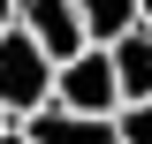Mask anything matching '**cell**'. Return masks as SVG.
I'll list each match as a JSON object with an SVG mask.
<instances>
[{
  "mask_svg": "<svg viewBox=\"0 0 152 144\" xmlns=\"http://www.w3.org/2000/svg\"><path fill=\"white\" fill-rule=\"evenodd\" d=\"M53 68H61V61L46 53L23 23L0 31V106H8V114H38V106H46V99H53Z\"/></svg>",
  "mask_w": 152,
  "mask_h": 144,
  "instance_id": "obj_1",
  "label": "cell"
},
{
  "mask_svg": "<svg viewBox=\"0 0 152 144\" xmlns=\"http://www.w3.org/2000/svg\"><path fill=\"white\" fill-rule=\"evenodd\" d=\"M53 99L61 106H84V114H114L122 106V68H114V46H76L69 61L53 68Z\"/></svg>",
  "mask_w": 152,
  "mask_h": 144,
  "instance_id": "obj_2",
  "label": "cell"
},
{
  "mask_svg": "<svg viewBox=\"0 0 152 144\" xmlns=\"http://www.w3.org/2000/svg\"><path fill=\"white\" fill-rule=\"evenodd\" d=\"M23 129H31V144H122L114 114H84V106H61V99L23 114Z\"/></svg>",
  "mask_w": 152,
  "mask_h": 144,
  "instance_id": "obj_3",
  "label": "cell"
},
{
  "mask_svg": "<svg viewBox=\"0 0 152 144\" xmlns=\"http://www.w3.org/2000/svg\"><path fill=\"white\" fill-rule=\"evenodd\" d=\"M15 23H23L53 61H69L76 46H91V31H84V15H76V0H15Z\"/></svg>",
  "mask_w": 152,
  "mask_h": 144,
  "instance_id": "obj_4",
  "label": "cell"
},
{
  "mask_svg": "<svg viewBox=\"0 0 152 144\" xmlns=\"http://www.w3.org/2000/svg\"><path fill=\"white\" fill-rule=\"evenodd\" d=\"M114 68H122V99H152V31L114 38Z\"/></svg>",
  "mask_w": 152,
  "mask_h": 144,
  "instance_id": "obj_5",
  "label": "cell"
},
{
  "mask_svg": "<svg viewBox=\"0 0 152 144\" xmlns=\"http://www.w3.org/2000/svg\"><path fill=\"white\" fill-rule=\"evenodd\" d=\"M76 15H84V31L99 46H114L122 31H137V0H76Z\"/></svg>",
  "mask_w": 152,
  "mask_h": 144,
  "instance_id": "obj_6",
  "label": "cell"
},
{
  "mask_svg": "<svg viewBox=\"0 0 152 144\" xmlns=\"http://www.w3.org/2000/svg\"><path fill=\"white\" fill-rule=\"evenodd\" d=\"M114 129H122V144H152V99H122Z\"/></svg>",
  "mask_w": 152,
  "mask_h": 144,
  "instance_id": "obj_7",
  "label": "cell"
},
{
  "mask_svg": "<svg viewBox=\"0 0 152 144\" xmlns=\"http://www.w3.org/2000/svg\"><path fill=\"white\" fill-rule=\"evenodd\" d=\"M0 144H31V129H23V121H8V129H0Z\"/></svg>",
  "mask_w": 152,
  "mask_h": 144,
  "instance_id": "obj_8",
  "label": "cell"
},
{
  "mask_svg": "<svg viewBox=\"0 0 152 144\" xmlns=\"http://www.w3.org/2000/svg\"><path fill=\"white\" fill-rule=\"evenodd\" d=\"M137 31H152V0H137Z\"/></svg>",
  "mask_w": 152,
  "mask_h": 144,
  "instance_id": "obj_9",
  "label": "cell"
},
{
  "mask_svg": "<svg viewBox=\"0 0 152 144\" xmlns=\"http://www.w3.org/2000/svg\"><path fill=\"white\" fill-rule=\"evenodd\" d=\"M8 23H15V0H0V31H8Z\"/></svg>",
  "mask_w": 152,
  "mask_h": 144,
  "instance_id": "obj_10",
  "label": "cell"
},
{
  "mask_svg": "<svg viewBox=\"0 0 152 144\" xmlns=\"http://www.w3.org/2000/svg\"><path fill=\"white\" fill-rule=\"evenodd\" d=\"M8 121H23V114H8V106H0V129H8Z\"/></svg>",
  "mask_w": 152,
  "mask_h": 144,
  "instance_id": "obj_11",
  "label": "cell"
}]
</instances>
